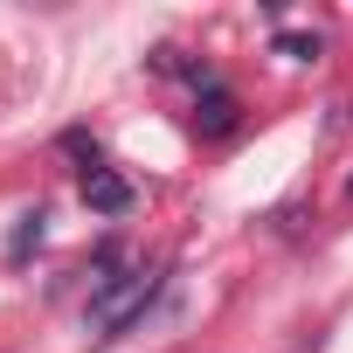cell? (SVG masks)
Listing matches in <instances>:
<instances>
[{
  "mask_svg": "<svg viewBox=\"0 0 353 353\" xmlns=\"http://www.w3.org/2000/svg\"><path fill=\"white\" fill-rule=\"evenodd\" d=\"M111 263H118V250H104L97 256V277H90V319L104 325V339H118V332H132L139 319H145V305H152V291H159V270H125V277H111Z\"/></svg>",
  "mask_w": 353,
  "mask_h": 353,
  "instance_id": "1",
  "label": "cell"
},
{
  "mask_svg": "<svg viewBox=\"0 0 353 353\" xmlns=\"http://www.w3.org/2000/svg\"><path fill=\"white\" fill-rule=\"evenodd\" d=\"M194 125H201L208 139H229V132H236V90H222V83L194 90Z\"/></svg>",
  "mask_w": 353,
  "mask_h": 353,
  "instance_id": "2",
  "label": "cell"
},
{
  "mask_svg": "<svg viewBox=\"0 0 353 353\" xmlns=\"http://www.w3.org/2000/svg\"><path fill=\"white\" fill-rule=\"evenodd\" d=\"M277 49H284L291 63H312V56H319V35H277Z\"/></svg>",
  "mask_w": 353,
  "mask_h": 353,
  "instance_id": "5",
  "label": "cell"
},
{
  "mask_svg": "<svg viewBox=\"0 0 353 353\" xmlns=\"http://www.w3.org/2000/svg\"><path fill=\"white\" fill-rule=\"evenodd\" d=\"M42 222H49L42 208H21V222H14V236H8V256H28V250L42 243Z\"/></svg>",
  "mask_w": 353,
  "mask_h": 353,
  "instance_id": "4",
  "label": "cell"
},
{
  "mask_svg": "<svg viewBox=\"0 0 353 353\" xmlns=\"http://www.w3.org/2000/svg\"><path fill=\"white\" fill-rule=\"evenodd\" d=\"M83 201H90L97 215H125V208H132V181L111 173V166H97V173H83Z\"/></svg>",
  "mask_w": 353,
  "mask_h": 353,
  "instance_id": "3",
  "label": "cell"
}]
</instances>
